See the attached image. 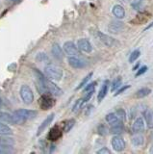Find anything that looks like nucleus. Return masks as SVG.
<instances>
[{"label":"nucleus","mask_w":153,"mask_h":154,"mask_svg":"<svg viewBox=\"0 0 153 154\" xmlns=\"http://www.w3.org/2000/svg\"><path fill=\"white\" fill-rule=\"evenodd\" d=\"M37 112L34 110H27V109H18L13 113L14 118L16 119L17 124H22L26 122L27 120L34 119L37 117Z\"/></svg>","instance_id":"nucleus-1"},{"label":"nucleus","mask_w":153,"mask_h":154,"mask_svg":"<svg viewBox=\"0 0 153 154\" xmlns=\"http://www.w3.org/2000/svg\"><path fill=\"white\" fill-rule=\"evenodd\" d=\"M63 73V69L59 66L48 64L44 67V74L51 80H61Z\"/></svg>","instance_id":"nucleus-2"},{"label":"nucleus","mask_w":153,"mask_h":154,"mask_svg":"<svg viewBox=\"0 0 153 154\" xmlns=\"http://www.w3.org/2000/svg\"><path fill=\"white\" fill-rule=\"evenodd\" d=\"M20 94L22 101L25 104H32L34 101V94L31 90V88L27 85H22L20 90Z\"/></svg>","instance_id":"nucleus-3"},{"label":"nucleus","mask_w":153,"mask_h":154,"mask_svg":"<svg viewBox=\"0 0 153 154\" xmlns=\"http://www.w3.org/2000/svg\"><path fill=\"white\" fill-rule=\"evenodd\" d=\"M63 49L66 52V54L69 56H76L79 57L81 55V51L77 47V45H75L73 42H66L64 43Z\"/></svg>","instance_id":"nucleus-4"},{"label":"nucleus","mask_w":153,"mask_h":154,"mask_svg":"<svg viewBox=\"0 0 153 154\" xmlns=\"http://www.w3.org/2000/svg\"><path fill=\"white\" fill-rule=\"evenodd\" d=\"M95 37L97 38V40L99 42H101L103 45H106L107 47H113L117 43V42H116L115 38H113L109 35H106V34H104V33L100 32V31L95 32Z\"/></svg>","instance_id":"nucleus-5"},{"label":"nucleus","mask_w":153,"mask_h":154,"mask_svg":"<svg viewBox=\"0 0 153 154\" xmlns=\"http://www.w3.org/2000/svg\"><path fill=\"white\" fill-rule=\"evenodd\" d=\"M45 88L47 91V94H50L51 95H54V96H61L63 94V91H62L61 88H59L54 82H52L51 80H47L45 79Z\"/></svg>","instance_id":"nucleus-6"},{"label":"nucleus","mask_w":153,"mask_h":154,"mask_svg":"<svg viewBox=\"0 0 153 154\" xmlns=\"http://www.w3.org/2000/svg\"><path fill=\"white\" fill-rule=\"evenodd\" d=\"M55 104L54 99L47 94H44L39 99V105L42 110H49L52 108Z\"/></svg>","instance_id":"nucleus-7"},{"label":"nucleus","mask_w":153,"mask_h":154,"mask_svg":"<svg viewBox=\"0 0 153 154\" xmlns=\"http://www.w3.org/2000/svg\"><path fill=\"white\" fill-rule=\"evenodd\" d=\"M69 65L73 67V69H84V67L87 66V63L86 61L80 59L79 57H76V56H69Z\"/></svg>","instance_id":"nucleus-8"},{"label":"nucleus","mask_w":153,"mask_h":154,"mask_svg":"<svg viewBox=\"0 0 153 154\" xmlns=\"http://www.w3.org/2000/svg\"><path fill=\"white\" fill-rule=\"evenodd\" d=\"M111 144H112L113 149L117 152H121L125 148V142H124V140L119 136L113 137L111 141Z\"/></svg>","instance_id":"nucleus-9"},{"label":"nucleus","mask_w":153,"mask_h":154,"mask_svg":"<svg viewBox=\"0 0 153 154\" xmlns=\"http://www.w3.org/2000/svg\"><path fill=\"white\" fill-rule=\"evenodd\" d=\"M77 47L80 51H83L86 53H90L93 51V45L87 38H80L77 41Z\"/></svg>","instance_id":"nucleus-10"},{"label":"nucleus","mask_w":153,"mask_h":154,"mask_svg":"<svg viewBox=\"0 0 153 154\" xmlns=\"http://www.w3.org/2000/svg\"><path fill=\"white\" fill-rule=\"evenodd\" d=\"M62 135H63L62 129L59 126H54V127L51 128L48 135H47V139L51 142H55L62 137Z\"/></svg>","instance_id":"nucleus-11"},{"label":"nucleus","mask_w":153,"mask_h":154,"mask_svg":"<svg viewBox=\"0 0 153 154\" xmlns=\"http://www.w3.org/2000/svg\"><path fill=\"white\" fill-rule=\"evenodd\" d=\"M145 130V122L143 119L139 117L135 119V122H133L132 125V131L134 134H140Z\"/></svg>","instance_id":"nucleus-12"},{"label":"nucleus","mask_w":153,"mask_h":154,"mask_svg":"<svg viewBox=\"0 0 153 154\" xmlns=\"http://www.w3.org/2000/svg\"><path fill=\"white\" fill-rule=\"evenodd\" d=\"M124 28V25L121 21H118V20H114L111 21L108 25V30L110 33L113 34H118L119 32H121Z\"/></svg>","instance_id":"nucleus-13"},{"label":"nucleus","mask_w":153,"mask_h":154,"mask_svg":"<svg viewBox=\"0 0 153 154\" xmlns=\"http://www.w3.org/2000/svg\"><path fill=\"white\" fill-rule=\"evenodd\" d=\"M54 117H55V114L54 113H52L50 114L48 117H47L44 122H41V124L39 126V128H38V132H37V136H40V135L44 131L45 128L48 126L49 124H51V122H53V119H54Z\"/></svg>","instance_id":"nucleus-14"},{"label":"nucleus","mask_w":153,"mask_h":154,"mask_svg":"<svg viewBox=\"0 0 153 154\" xmlns=\"http://www.w3.org/2000/svg\"><path fill=\"white\" fill-rule=\"evenodd\" d=\"M51 53L53 57L55 59L59 60V61H62L64 59V52H63V49H62V47L58 45V43H54L53 45L51 47Z\"/></svg>","instance_id":"nucleus-15"},{"label":"nucleus","mask_w":153,"mask_h":154,"mask_svg":"<svg viewBox=\"0 0 153 154\" xmlns=\"http://www.w3.org/2000/svg\"><path fill=\"white\" fill-rule=\"evenodd\" d=\"M112 13L118 19H122L125 17V10L121 5H115L112 9Z\"/></svg>","instance_id":"nucleus-16"},{"label":"nucleus","mask_w":153,"mask_h":154,"mask_svg":"<svg viewBox=\"0 0 153 154\" xmlns=\"http://www.w3.org/2000/svg\"><path fill=\"white\" fill-rule=\"evenodd\" d=\"M0 122L9 124H17L14 116L6 112H0Z\"/></svg>","instance_id":"nucleus-17"},{"label":"nucleus","mask_w":153,"mask_h":154,"mask_svg":"<svg viewBox=\"0 0 153 154\" xmlns=\"http://www.w3.org/2000/svg\"><path fill=\"white\" fill-rule=\"evenodd\" d=\"M108 89H109V81L108 80H105L103 85L101 86L100 88V91L97 94V100L98 102H101V101L105 98V96L108 94Z\"/></svg>","instance_id":"nucleus-18"},{"label":"nucleus","mask_w":153,"mask_h":154,"mask_svg":"<svg viewBox=\"0 0 153 154\" xmlns=\"http://www.w3.org/2000/svg\"><path fill=\"white\" fill-rule=\"evenodd\" d=\"M149 94H151V89L145 87V88H142L136 91L135 97L136 98H143V97H145V96H147Z\"/></svg>","instance_id":"nucleus-19"},{"label":"nucleus","mask_w":153,"mask_h":154,"mask_svg":"<svg viewBox=\"0 0 153 154\" xmlns=\"http://www.w3.org/2000/svg\"><path fill=\"white\" fill-rule=\"evenodd\" d=\"M12 134H13V130L4 122H0V135L1 136H9V135Z\"/></svg>","instance_id":"nucleus-20"},{"label":"nucleus","mask_w":153,"mask_h":154,"mask_svg":"<svg viewBox=\"0 0 153 154\" xmlns=\"http://www.w3.org/2000/svg\"><path fill=\"white\" fill-rule=\"evenodd\" d=\"M123 125L121 122H118L116 124L112 125V127L110 128V132L112 134H121L123 132Z\"/></svg>","instance_id":"nucleus-21"},{"label":"nucleus","mask_w":153,"mask_h":154,"mask_svg":"<svg viewBox=\"0 0 153 154\" xmlns=\"http://www.w3.org/2000/svg\"><path fill=\"white\" fill-rule=\"evenodd\" d=\"M74 124H75V119H73L66 120V122H64V124H63V131L66 133L69 132L70 130L72 129V127L74 126Z\"/></svg>","instance_id":"nucleus-22"},{"label":"nucleus","mask_w":153,"mask_h":154,"mask_svg":"<svg viewBox=\"0 0 153 154\" xmlns=\"http://www.w3.org/2000/svg\"><path fill=\"white\" fill-rule=\"evenodd\" d=\"M105 119H106V122L109 124H111V125H114V124H116L117 122H121V120L118 119V116L116 115V113H110V114H108L106 116V118H105Z\"/></svg>","instance_id":"nucleus-23"},{"label":"nucleus","mask_w":153,"mask_h":154,"mask_svg":"<svg viewBox=\"0 0 153 154\" xmlns=\"http://www.w3.org/2000/svg\"><path fill=\"white\" fill-rule=\"evenodd\" d=\"M143 117L145 119V122L148 126H151L152 122H153V111L150 109H147L143 112Z\"/></svg>","instance_id":"nucleus-24"},{"label":"nucleus","mask_w":153,"mask_h":154,"mask_svg":"<svg viewBox=\"0 0 153 154\" xmlns=\"http://www.w3.org/2000/svg\"><path fill=\"white\" fill-rule=\"evenodd\" d=\"M132 143L134 146H141L145 143V138H143L142 135H137V136L133 137L132 139Z\"/></svg>","instance_id":"nucleus-25"},{"label":"nucleus","mask_w":153,"mask_h":154,"mask_svg":"<svg viewBox=\"0 0 153 154\" xmlns=\"http://www.w3.org/2000/svg\"><path fill=\"white\" fill-rule=\"evenodd\" d=\"M84 103H85L84 98H79V99L74 103V105H73V107H72V112H73V113H78L79 111H80L81 109H82Z\"/></svg>","instance_id":"nucleus-26"},{"label":"nucleus","mask_w":153,"mask_h":154,"mask_svg":"<svg viewBox=\"0 0 153 154\" xmlns=\"http://www.w3.org/2000/svg\"><path fill=\"white\" fill-rule=\"evenodd\" d=\"M15 141L11 138H6V137H1L0 135V146H14Z\"/></svg>","instance_id":"nucleus-27"},{"label":"nucleus","mask_w":153,"mask_h":154,"mask_svg":"<svg viewBox=\"0 0 153 154\" xmlns=\"http://www.w3.org/2000/svg\"><path fill=\"white\" fill-rule=\"evenodd\" d=\"M121 82H122L121 77V76L117 77V78L115 79V80L113 81V83H112L111 91H115L116 90H118V88H121Z\"/></svg>","instance_id":"nucleus-28"},{"label":"nucleus","mask_w":153,"mask_h":154,"mask_svg":"<svg viewBox=\"0 0 153 154\" xmlns=\"http://www.w3.org/2000/svg\"><path fill=\"white\" fill-rule=\"evenodd\" d=\"M92 76H93V72H90V73H89L87 76L85 77V78L80 82V84L78 85V87L76 88V90H80V89H82V88H84V87L87 85V83L90 81V79L92 78Z\"/></svg>","instance_id":"nucleus-29"},{"label":"nucleus","mask_w":153,"mask_h":154,"mask_svg":"<svg viewBox=\"0 0 153 154\" xmlns=\"http://www.w3.org/2000/svg\"><path fill=\"white\" fill-rule=\"evenodd\" d=\"M140 55H141V51L140 50H134L131 54H130V56H129V59H128V61H129V63H134L135 62L139 57H140Z\"/></svg>","instance_id":"nucleus-30"},{"label":"nucleus","mask_w":153,"mask_h":154,"mask_svg":"<svg viewBox=\"0 0 153 154\" xmlns=\"http://www.w3.org/2000/svg\"><path fill=\"white\" fill-rule=\"evenodd\" d=\"M116 115L118 116V119L123 120V122L126 119V112L123 109H118L116 111Z\"/></svg>","instance_id":"nucleus-31"},{"label":"nucleus","mask_w":153,"mask_h":154,"mask_svg":"<svg viewBox=\"0 0 153 154\" xmlns=\"http://www.w3.org/2000/svg\"><path fill=\"white\" fill-rule=\"evenodd\" d=\"M95 85H96V82H93V83H90V84H88L87 86L85 87L84 91H85V93H89V91H94Z\"/></svg>","instance_id":"nucleus-32"},{"label":"nucleus","mask_w":153,"mask_h":154,"mask_svg":"<svg viewBox=\"0 0 153 154\" xmlns=\"http://www.w3.org/2000/svg\"><path fill=\"white\" fill-rule=\"evenodd\" d=\"M37 60L40 62H44V60L48 61V57L46 56L45 53H39V54L37 55Z\"/></svg>","instance_id":"nucleus-33"},{"label":"nucleus","mask_w":153,"mask_h":154,"mask_svg":"<svg viewBox=\"0 0 153 154\" xmlns=\"http://www.w3.org/2000/svg\"><path fill=\"white\" fill-rule=\"evenodd\" d=\"M146 70H147V66H142V67H141V69H139V70L136 72L135 76H136V77L141 76V75H142L143 73H145Z\"/></svg>","instance_id":"nucleus-34"},{"label":"nucleus","mask_w":153,"mask_h":154,"mask_svg":"<svg viewBox=\"0 0 153 154\" xmlns=\"http://www.w3.org/2000/svg\"><path fill=\"white\" fill-rule=\"evenodd\" d=\"M107 132H108L107 128L105 127L103 124H100L99 126H98V133H99L100 135H106Z\"/></svg>","instance_id":"nucleus-35"},{"label":"nucleus","mask_w":153,"mask_h":154,"mask_svg":"<svg viewBox=\"0 0 153 154\" xmlns=\"http://www.w3.org/2000/svg\"><path fill=\"white\" fill-rule=\"evenodd\" d=\"M129 88H130V86H129V85H125V86H123V87H121V89L118 88V90L117 91V93L115 94V96H117V95H119V94H122L123 91H126L127 89H129Z\"/></svg>","instance_id":"nucleus-36"},{"label":"nucleus","mask_w":153,"mask_h":154,"mask_svg":"<svg viewBox=\"0 0 153 154\" xmlns=\"http://www.w3.org/2000/svg\"><path fill=\"white\" fill-rule=\"evenodd\" d=\"M143 0H133L132 2V7L135 8L136 10H138V8L141 6V4L142 3Z\"/></svg>","instance_id":"nucleus-37"},{"label":"nucleus","mask_w":153,"mask_h":154,"mask_svg":"<svg viewBox=\"0 0 153 154\" xmlns=\"http://www.w3.org/2000/svg\"><path fill=\"white\" fill-rule=\"evenodd\" d=\"M110 153H111V151H110L107 147H102L101 149H99L97 151V154H110Z\"/></svg>","instance_id":"nucleus-38"},{"label":"nucleus","mask_w":153,"mask_h":154,"mask_svg":"<svg viewBox=\"0 0 153 154\" xmlns=\"http://www.w3.org/2000/svg\"><path fill=\"white\" fill-rule=\"evenodd\" d=\"M93 109V105H90L87 107V112H86V115H89V113H90V111Z\"/></svg>","instance_id":"nucleus-39"},{"label":"nucleus","mask_w":153,"mask_h":154,"mask_svg":"<svg viewBox=\"0 0 153 154\" xmlns=\"http://www.w3.org/2000/svg\"><path fill=\"white\" fill-rule=\"evenodd\" d=\"M152 27H153V21L149 24V25H147V26H146V28L145 29V31L148 30V29H150V28H152Z\"/></svg>","instance_id":"nucleus-40"},{"label":"nucleus","mask_w":153,"mask_h":154,"mask_svg":"<svg viewBox=\"0 0 153 154\" xmlns=\"http://www.w3.org/2000/svg\"><path fill=\"white\" fill-rule=\"evenodd\" d=\"M150 153H153V144H152V146L150 147Z\"/></svg>","instance_id":"nucleus-41"},{"label":"nucleus","mask_w":153,"mask_h":154,"mask_svg":"<svg viewBox=\"0 0 153 154\" xmlns=\"http://www.w3.org/2000/svg\"><path fill=\"white\" fill-rule=\"evenodd\" d=\"M12 2H18V1H20V0H11Z\"/></svg>","instance_id":"nucleus-42"},{"label":"nucleus","mask_w":153,"mask_h":154,"mask_svg":"<svg viewBox=\"0 0 153 154\" xmlns=\"http://www.w3.org/2000/svg\"><path fill=\"white\" fill-rule=\"evenodd\" d=\"M2 103H3V102H2V99L0 98V107H1V106H2Z\"/></svg>","instance_id":"nucleus-43"},{"label":"nucleus","mask_w":153,"mask_h":154,"mask_svg":"<svg viewBox=\"0 0 153 154\" xmlns=\"http://www.w3.org/2000/svg\"><path fill=\"white\" fill-rule=\"evenodd\" d=\"M151 140L153 141V132H152V134H151Z\"/></svg>","instance_id":"nucleus-44"},{"label":"nucleus","mask_w":153,"mask_h":154,"mask_svg":"<svg viewBox=\"0 0 153 154\" xmlns=\"http://www.w3.org/2000/svg\"><path fill=\"white\" fill-rule=\"evenodd\" d=\"M151 126H153V125H151Z\"/></svg>","instance_id":"nucleus-45"}]
</instances>
